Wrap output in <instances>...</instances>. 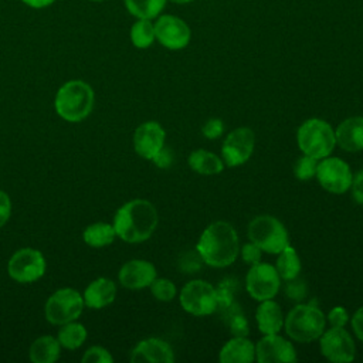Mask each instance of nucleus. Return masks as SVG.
I'll use <instances>...</instances> for the list:
<instances>
[{
  "mask_svg": "<svg viewBox=\"0 0 363 363\" xmlns=\"http://www.w3.org/2000/svg\"><path fill=\"white\" fill-rule=\"evenodd\" d=\"M275 269L279 278L289 281L299 277L301 272V261L294 247L289 244L278 254V259L275 264Z\"/></svg>",
  "mask_w": 363,
  "mask_h": 363,
  "instance_id": "obj_25",
  "label": "nucleus"
},
{
  "mask_svg": "<svg viewBox=\"0 0 363 363\" xmlns=\"http://www.w3.org/2000/svg\"><path fill=\"white\" fill-rule=\"evenodd\" d=\"M26 6L31 7V9H35V10H40V9H45V7H50L55 0H21Z\"/></svg>",
  "mask_w": 363,
  "mask_h": 363,
  "instance_id": "obj_43",
  "label": "nucleus"
},
{
  "mask_svg": "<svg viewBox=\"0 0 363 363\" xmlns=\"http://www.w3.org/2000/svg\"><path fill=\"white\" fill-rule=\"evenodd\" d=\"M235 282L233 279H224L223 282H220L218 288H216V294H217V309L223 308L227 309L231 306L233 303V298H234V291H235Z\"/></svg>",
  "mask_w": 363,
  "mask_h": 363,
  "instance_id": "obj_32",
  "label": "nucleus"
},
{
  "mask_svg": "<svg viewBox=\"0 0 363 363\" xmlns=\"http://www.w3.org/2000/svg\"><path fill=\"white\" fill-rule=\"evenodd\" d=\"M11 214V201L6 191L0 189V228L9 221Z\"/></svg>",
  "mask_w": 363,
  "mask_h": 363,
  "instance_id": "obj_41",
  "label": "nucleus"
},
{
  "mask_svg": "<svg viewBox=\"0 0 363 363\" xmlns=\"http://www.w3.org/2000/svg\"><path fill=\"white\" fill-rule=\"evenodd\" d=\"M255 357L259 363H292L296 360V352L289 340L274 333L258 340Z\"/></svg>",
  "mask_w": 363,
  "mask_h": 363,
  "instance_id": "obj_15",
  "label": "nucleus"
},
{
  "mask_svg": "<svg viewBox=\"0 0 363 363\" xmlns=\"http://www.w3.org/2000/svg\"><path fill=\"white\" fill-rule=\"evenodd\" d=\"M326 318L323 312L312 303L294 306L284 319L288 336L296 342L308 343L316 340L323 333Z\"/></svg>",
  "mask_w": 363,
  "mask_h": 363,
  "instance_id": "obj_4",
  "label": "nucleus"
},
{
  "mask_svg": "<svg viewBox=\"0 0 363 363\" xmlns=\"http://www.w3.org/2000/svg\"><path fill=\"white\" fill-rule=\"evenodd\" d=\"M116 296V285L108 278H96L84 291V302L88 308L102 309L113 302Z\"/></svg>",
  "mask_w": 363,
  "mask_h": 363,
  "instance_id": "obj_20",
  "label": "nucleus"
},
{
  "mask_svg": "<svg viewBox=\"0 0 363 363\" xmlns=\"http://www.w3.org/2000/svg\"><path fill=\"white\" fill-rule=\"evenodd\" d=\"M126 10L136 18L152 20L163 10L166 0H123Z\"/></svg>",
  "mask_w": 363,
  "mask_h": 363,
  "instance_id": "obj_28",
  "label": "nucleus"
},
{
  "mask_svg": "<svg viewBox=\"0 0 363 363\" xmlns=\"http://www.w3.org/2000/svg\"><path fill=\"white\" fill-rule=\"evenodd\" d=\"M352 197L356 203L363 204V170H359L352 179Z\"/></svg>",
  "mask_w": 363,
  "mask_h": 363,
  "instance_id": "obj_39",
  "label": "nucleus"
},
{
  "mask_svg": "<svg viewBox=\"0 0 363 363\" xmlns=\"http://www.w3.org/2000/svg\"><path fill=\"white\" fill-rule=\"evenodd\" d=\"M315 176L319 184L333 194H342L349 190L353 179L350 167L345 160L329 156L318 162Z\"/></svg>",
  "mask_w": 363,
  "mask_h": 363,
  "instance_id": "obj_10",
  "label": "nucleus"
},
{
  "mask_svg": "<svg viewBox=\"0 0 363 363\" xmlns=\"http://www.w3.org/2000/svg\"><path fill=\"white\" fill-rule=\"evenodd\" d=\"M316 167H318V159L303 155L296 159L294 164V174L298 180H309L316 174Z\"/></svg>",
  "mask_w": 363,
  "mask_h": 363,
  "instance_id": "obj_31",
  "label": "nucleus"
},
{
  "mask_svg": "<svg viewBox=\"0 0 363 363\" xmlns=\"http://www.w3.org/2000/svg\"><path fill=\"white\" fill-rule=\"evenodd\" d=\"M189 166L199 174L210 176V174L221 173L224 169V162L217 155L208 150L197 149L190 153Z\"/></svg>",
  "mask_w": 363,
  "mask_h": 363,
  "instance_id": "obj_24",
  "label": "nucleus"
},
{
  "mask_svg": "<svg viewBox=\"0 0 363 363\" xmlns=\"http://www.w3.org/2000/svg\"><path fill=\"white\" fill-rule=\"evenodd\" d=\"M296 143L303 155L319 160L333 152L336 145L335 130L326 121L311 118L298 128Z\"/></svg>",
  "mask_w": 363,
  "mask_h": 363,
  "instance_id": "obj_5",
  "label": "nucleus"
},
{
  "mask_svg": "<svg viewBox=\"0 0 363 363\" xmlns=\"http://www.w3.org/2000/svg\"><path fill=\"white\" fill-rule=\"evenodd\" d=\"M156 40L169 50H182L190 41V28L179 17L166 14L155 23Z\"/></svg>",
  "mask_w": 363,
  "mask_h": 363,
  "instance_id": "obj_14",
  "label": "nucleus"
},
{
  "mask_svg": "<svg viewBox=\"0 0 363 363\" xmlns=\"http://www.w3.org/2000/svg\"><path fill=\"white\" fill-rule=\"evenodd\" d=\"M155 40V24L147 18H138L130 28L132 44L136 48H147Z\"/></svg>",
  "mask_w": 363,
  "mask_h": 363,
  "instance_id": "obj_29",
  "label": "nucleus"
},
{
  "mask_svg": "<svg viewBox=\"0 0 363 363\" xmlns=\"http://www.w3.org/2000/svg\"><path fill=\"white\" fill-rule=\"evenodd\" d=\"M240 251L235 228L227 221H214L206 227L197 242L200 258L210 267L224 268L231 265Z\"/></svg>",
  "mask_w": 363,
  "mask_h": 363,
  "instance_id": "obj_2",
  "label": "nucleus"
},
{
  "mask_svg": "<svg viewBox=\"0 0 363 363\" xmlns=\"http://www.w3.org/2000/svg\"><path fill=\"white\" fill-rule=\"evenodd\" d=\"M164 138L166 132L159 122H143L133 133L135 152L140 157L150 160L164 146Z\"/></svg>",
  "mask_w": 363,
  "mask_h": 363,
  "instance_id": "obj_16",
  "label": "nucleus"
},
{
  "mask_svg": "<svg viewBox=\"0 0 363 363\" xmlns=\"http://www.w3.org/2000/svg\"><path fill=\"white\" fill-rule=\"evenodd\" d=\"M116 237L115 228L112 224L108 223H94L89 224L82 234L84 241L89 247H105L113 242Z\"/></svg>",
  "mask_w": 363,
  "mask_h": 363,
  "instance_id": "obj_26",
  "label": "nucleus"
},
{
  "mask_svg": "<svg viewBox=\"0 0 363 363\" xmlns=\"http://www.w3.org/2000/svg\"><path fill=\"white\" fill-rule=\"evenodd\" d=\"M119 282L128 289H142L150 286L156 278V268L145 259H130L119 269Z\"/></svg>",
  "mask_w": 363,
  "mask_h": 363,
  "instance_id": "obj_17",
  "label": "nucleus"
},
{
  "mask_svg": "<svg viewBox=\"0 0 363 363\" xmlns=\"http://www.w3.org/2000/svg\"><path fill=\"white\" fill-rule=\"evenodd\" d=\"M261 252H262V250L258 245H255L254 242H248L241 247L242 261L250 265H255V264L261 262Z\"/></svg>",
  "mask_w": 363,
  "mask_h": 363,
  "instance_id": "obj_35",
  "label": "nucleus"
},
{
  "mask_svg": "<svg viewBox=\"0 0 363 363\" xmlns=\"http://www.w3.org/2000/svg\"><path fill=\"white\" fill-rule=\"evenodd\" d=\"M89 1H104V0H89Z\"/></svg>",
  "mask_w": 363,
  "mask_h": 363,
  "instance_id": "obj_45",
  "label": "nucleus"
},
{
  "mask_svg": "<svg viewBox=\"0 0 363 363\" xmlns=\"http://www.w3.org/2000/svg\"><path fill=\"white\" fill-rule=\"evenodd\" d=\"M150 160H152L157 167H160V169H167V167H170V164L173 163L172 150L163 146Z\"/></svg>",
  "mask_w": 363,
  "mask_h": 363,
  "instance_id": "obj_40",
  "label": "nucleus"
},
{
  "mask_svg": "<svg viewBox=\"0 0 363 363\" xmlns=\"http://www.w3.org/2000/svg\"><path fill=\"white\" fill-rule=\"evenodd\" d=\"M320 353L330 362L335 363H346L352 362L356 356V346L349 335V332L343 328L332 326L326 332H323L319 337Z\"/></svg>",
  "mask_w": 363,
  "mask_h": 363,
  "instance_id": "obj_12",
  "label": "nucleus"
},
{
  "mask_svg": "<svg viewBox=\"0 0 363 363\" xmlns=\"http://www.w3.org/2000/svg\"><path fill=\"white\" fill-rule=\"evenodd\" d=\"M81 360H82V363H111L113 360V357L105 347L92 346L84 353Z\"/></svg>",
  "mask_w": 363,
  "mask_h": 363,
  "instance_id": "obj_33",
  "label": "nucleus"
},
{
  "mask_svg": "<svg viewBox=\"0 0 363 363\" xmlns=\"http://www.w3.org/2000/svg\"><path fill=\"white\" fill-rule=\"evenodd\" d=\"M152 295L163 302L172 301L176 296V285L167 278H155L150 284Z\"/></svg>",
  "mask_w": 363,
  "mask_h": 363,
  "instance_id": "obj_30",
  "label": "nucleus"
},
{
  "mask_svg": "<svg viewBox=\"0 0 363 363\" xmlns=\"http://www.w3.org/2000/svg\"><path fill=\"white\" fill-rule=\"evenodd\" d=\"M308 294V288H306V284L305 281L299 279L298 277L294 278V279H289L286 281V285H285V295L292 299V301H301Z\"/></svg>",
  "mask_w": 363,
  "mask_h": 363,
  "instance_id": "obj_34",
  "label": "nucleus"
},
{
  "mask_svg": "<svg viewBox=\"0 0 363 363\" xmlns=\"http://www.w3.org/2000/svg\"><path fill=\"white\" fill-rule=\"evenodd\" d=\"M85 306L82 295L72 288L55 291L45 302V318L52 325H64L77 320Z\"/></svg>",
  "mask_w": 363,
  "mask_h": 363,
  "instance_id": "obj_7",
  "label": "nucleus"
},
{
  "mask_svg": "<svg viewBox=\"0 0 363 363\" xmlns=\"http://www.w3.org/2000/svg\"><path fill=\"white\" fill-rule=\"evenodd\" d=\"M60 345L65 349H77L79 347L86 339V329L84 325L77 323L75 320L61 325V329L57 336Z\"/></svg>",
  "mask_w": 363,
  "mask_h": 363,
  "instance_id": "obj_27",
  "label": "nucleus"
},
{
  "mask_svg": "<svg viewBox=\"0 0 363 363\" xmlns=\"http://www.w3.org/2000/svg\"><path fill=\"white\" fill-rule=\"evenodd\" d=\"M170 1H173V3H179V4H183V3H189V1H191V0H170Z\"/></svg>",
  "mask_w": 363,
  "mask_h": 363,
  "instance_id": "obj_44",
  "label": "nucleus"
},
{
  "mask_svg": "<svg viewBox=\"0 0 363 363\" xmlns=\"http://www.w3.org/2000/svg\"><path fill=\"white\" fill-rule=\"evenodd\" d=\"M255 359V345L247 336H234L220 350L223 363H251Z\"/></svg>",
  "mask_w": 363,
  "mask_h": 363,
  "instance_id": "obj_21",
  "label": "nucleus"
},
{
  "mask_svg": "<svg viewBox=\"0 0 363 363\" xmlns=\"http://www.w3.org/2000/svg\"><path fill=\"white\" fill-rule=\"evenodd\" d=\"M174 360L170 345L159 337H149L139 342L132 353V363H172Z\"/></svg>",
  "mask_w": 363,
  "mask_h": 363,
  "instance_id": "obj_18",
  "label": "nucleus"
},
{
  "mask_svg": "<svg viewBox=\"0 0 363 363\" xmlns=\"http://www.w3.org/2000/svg\"><path fill=\"white\" fill-rule=\"evenodd\" d=\"M203 135L207 138V139H217L223 130H224V123L223 121L220 119H208L204 125H203Z\"/></svg>",
  "mask_w": 363,
  "mask_h": 363,
  "instance_id": "obj_37",
  "label": "nucleus"
},
{
  "mask_svg": "<svg viewBox=\"0 0 363 363\" xmlns=\"http://www.w3.org/2000/svg\"><path fill=\"white\" fill-rule=\"evenodd\" d=\"M157 220V211L150 201L135 199L118 208L112 225L121 240L136 244L153 234Z\"/></svg>",
  "mask_w": 363,
  "mask_h": 363,
  "instance_id": "obj_1",
  "label": "nucleus"
},
{
  "mask_svg": "<svg viewBox=\"0 0 363 363\" xmlns=\"http://www.w3.org/2000/svg\"><path fill=\"white\" fill-rule=\"evenodd\" d=\"M336 143L347 152L363 150V116L342 121L335 130Z\"/></svg>",
  "mask_w": 363,
  "mask_h": 363,
  "instance_id": "obj_19",
  "label": "nucleus"
},
{
  "mask_svg": "<svg viewBox=\"0 0 363 363\" xmlns=\"http://www.w3.org/2000/svg\"><path fill=\"white\" fill-rule=\"evenodd\" d=\"M47 264L44 255L34 248H21L16 251L7 264L10 278L17 282L28 284L40 279L45 272Z\"/></svg>",
  "mask_w": 363,
  "mask_h": 363,
  "instance_id": "obj_9",
  "label": "nucleus"
},
{
  "mask_svg": "<svg viewBox=\"0 0 363 363\" xmlns=\"http://www.w3.org/2000/svg\"><path fill=\"white\" fill-rule=\"evenodd\" d=\"M352 328L356 336L363 342V306L354 312L352 318Z\"/></svg>",
  "mask_w": 363,
  "mask_h": 363,
  "instance_id": "obj_42",
  "label": "nucleus"
},
{
  "mask_svg": "<svg viewBox=\"0 0 363 363\" xmlns=\"http://www.w3.org/2000/svg\"><path fill=\"white\" fill-rule=\"evenodd\" d=\"M182 308L196 316H206L217 311L216 288L203 279L187 282L180 291Z\"/></svg>",
  "mask_w": 363,
  "mask_h": 363,
  "instance_id": "obj_8",
  "label": "nucleus"
},
{
  "mask_svg": "<svg viewBox=\"0 0 363 363\" xmlns=\"http://www.w3.org/2000/svg\"><path fill=\"white\" fill-rule=\"evenodd\" d=\"M255 319L258 329L264 335H274L281 330L284 326V315L279 305L272 299L261 301L255 312Z\"/></svg>",
  "mask_w": 363,
  "mask_h": 363,
  "instance_id": "obj_22",
  "label": "nucleus"
},
{
  "mask_svg": "<svg viewBox=\"0 0 363 363\" xmlns=\"http://www.w3.org/2000/svg\"><path fill=\"white\" fill-rule=\"evenodd\" d=\"M254 146H255L254 132L245 126L237 128L233 132H230L223 142V147H221L223 162L230 167L240 166L251 157L254 152Z\"/></svg>",
  "mask_w": 363,
  "mask_h": 363,
  "instance_id": "obj_13",
  "label": "nucleus"
},
{
  "mask_svg": "<svg viewBox=\"0 0 363 363\" xmlns=\"http://www.w3.org/2000/svg\"><path fill=\"white\" fill-rule=\"evenodd\" d=\"M230 328H231V333L234 336H247L250 332L248 320L241 313H233V316L230 319Z\"/></svg>",
  "mask_w": 363,
  "mask_h": 363,
  "instance_id": "obj_36",
  "label": "nucleus"
},
{
  "mask_svg": "<svg viewBox=\"0 0 363 363\" xmlns=\"http://www.w3.org/2000/svg\"><path fill=\"white\" fill-rule=\"evenodd\" d=\"M248 238L268 254H279L288 244V231L272 216H258L248 224Z\"/></svg>",
  "mask_w": 363,
  "mask_h": 363,
  "instance_id": "obj_6",
  "label": "nucleus"
},
{
  "mask_svg": "<svg viewBox=\"0 0 363 363\" xmlns=\"http://www.w3.org/2000/svg\"><path fill=\"white\" fill-rule=\"evenodd\" d=\"M279 284L281 279L275 267L265 262L251 265L245 278L247 291L257 301L272 299L278 294Z\"/></svg>",
  "mask_w": 363,
  "mask_h": 363,
  "instance_id": "obj_11",
  "label": "nucleus"
},
{
  "mask_svg": "<svg viewBox=\"0 0 363 363\" xmlns=\"http://www.w3.org/2000/svg\"><path fill=\"white\" fill-rule=\"evenodd\" d=\"M347 312L345 308L342 306H335L333 309H330V312L328 313V320L332 326L335 328H345V325L347 323Z\"/></svg>",
  "mask_w": 363,
  "mask_h": 363,
  "instance_id": "obj_38",
  "label": "nucleus"
},
{
  "mask_svg": "<svg viewBox=\"0 0 363 363\" xmlns=\"http://www.w3.org/2000/svg\"><path fill=\"white\" fill-rule=\"evenodd\" d=\"M61 345L57 337L45 335L35 339L28 350L30 360L34 363H52L60 357Z\"/></svg>",
  "mask_w": 363,
  "mask_h": 363,
  "instance_id": "obj_23",
  "label": "nucleus"
},
{
  "mask_svg": "<svg viewBox=\"0 0 363 363\" xmlns=\"http://www.w3.org/2000/svg\"><path fill=\"white\" fill-rule=\"evenodd\" d=\"M94 89L81 79L65 82L55 95L54 108L57 113L68 122L85 119L94 108Z\"/></svg>",
  "mask_w": 363,
  "mask_h": 363,
  "instance_id": "obj_3",
  "label": "nucleus"
}]
</instances>
